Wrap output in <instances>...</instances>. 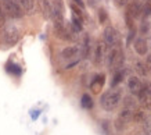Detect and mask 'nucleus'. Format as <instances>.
Listing matches in <instances>:
<instances>
[{
  "label": "nucleus",
  "mask_w": 151,
  "mask_h": 135,
  "mask_svg": "<svg viewBox=\"0 0 151 135\" xmlns=\"http://www.w3.org/2000/svg\"><path fill=\"white\" fill-rule=\"evenodd\" d=\"M122 100V91L119 88H111L101 95L100 105L105 112H114Z\"/></svg>",
  "instance_id": "f257e3e1"
},
{
  "label": "nucleus",
  "mask_w": 151,
  "mask_h": 135,
  "mask_svg": "<svg viewBox=\"0 0 151 135\" xmlns=\"http://www.w3.org/2000/svg\"><path fill=\"white\" fill-rule=\"evenodd\" d=\"M124 61H125V54L122 49L119 47H114L111 53L108 54V59H107V64H108V68L111 71H119L122 70L124 67Z\"/></svg>",
  "instance_id": "f03ea898"
},
{
  "label": "nucleus",
  "mask_w": 151,
  "mask_h": 135,
  "mask_svg": "<svg viewBox=\"0 0 151 135\" xmlns=\"http://www.w3.org/2000/svg\"><path fill=\"white\" fill-rule=\"evenodd\" d=\"M3 41L6 45L13 46L19 41V31L13 24H6L3 27Z\"/></svg>",
  "instance_id": "7ed1b4c3"
},
{
  "label": "nucleus",
  "mask_w": 151,
  "mask_h": 135,
  "mask_svg": "<svg viewBox=\"0 0 151 135\" xmlns=\"http://www.w3.org/2000/svg\"><path fill=\"white\" fill-rule=\"evenodd\" d=\"M1 3L4 6V10L7 15H10L11 18H22V7L15 1V0H1Z\"/></svg>",
  "instance_id": "20e7f679"
},
{
  "label": "nucleus",
  "mask_w": 151,
  "mask_h": 135,
  "mask_svg": "<svg viewBox=\"0 0 151 135\" xmlns=\"http://www.w3.org/2000/svg\"><path fill=\"white\" fill-rule=\"evenodd\" d=\"M103 38H104V42L107 43V46L116 47L119 45V32L114 27H105Z\"/></svg>",
  "instance_id": "39448f33"
},
{
  "label": "nucleus",
  "mask_w": 151,
  "mask_h": 135,
  "mask_svg": "<svg viewBox=\"0 0 151 135\" xmlns=\"http://www.w3.org/2000/svg\"><path fill=\"white\" fill-rule=\"evenodd\" d=\"M133 114H134V112H133L132 109H129V107H125L124 110L119 113L118 118H116V121H115V127H116L118 130H122V127L126 126L129 121L133 120Z\"/></svg>",
  "instance_id": "423d86ee"
},
{
  "label": "nucleus",
  "mask_w": 151,
  "mask_h": 135,
  "mask_svg": "<svg viewBox=\"0 0 151 135\" xmlns=\"http://www.w3.org/2000/svg\"><path fill=\"white\" fill-rule=\"evenodd\" d=\"M105 42H99L96 43V47H94V53H93V63L96 67H100L104 61V57H105Z\"/></svg>",
  "instance_id": "0eeeda50"
},
{
  "label": "nucleus",
  "mask_w": 151,
  "mask_h": 135,
  "mask_svg": "<svg viewBox=\"0 0 151 135\" xmlns=\"http://www.w3.org/2000/svg\"><path fill=\"white\" fill-rule=\"evenodd\" d=\"M133 47H134V52L137 53L139 56H146L147 52H148V43H147L146 38L139 36L134 39L133 42Z\"/></svg>",
  "instance_id": "6e6552de"
},
{
  "label": "nucleus",
  "mask_w": 151,
  "mask_h": 135,
  "mask_svg": "<svg viewBox=\"0 0 151 135\" xmlns=\"http://www.w3.org/2000/svg\"><path fill=\"white\" fill-rule=\"evenodd\" d=\"M137 98H139V102L143 103V105H148V103H150V100H151V82L143 84V88H142V91L139 92Z\"/></svg>",
  "instance_id": "1a4fd4ad"
},
{
  "label": "nucleus",
  "mask_w": 151,
  "mask_h": 135,
  "mask_svg": "<svg viewBox=\"0 0 151 135\" xmlns=\"http://www.w3.org/2000/svg\"><path fill=\"white\" fill-rule=\"evenodd\" d=\"M39 6H40V10H42V13H43V17H45V18L46 20L53 18L54 7H53L50 0H39Z\"/></svg>",
  "instance_id": "9d476101"
},
{
  "label": "nucleus",
  "mask_w": 151,
  "mask_h": 135,
  "mask_svg": "<svg viewBox=\"0 0 151 135\" xmlns=\"http://www.w3.org/2000/svg\"><path fill=\"white\" fill-rule=\"evenodd\" d=\"M143 88V82L140 81L139 77H129L128 78V89L130 91V93L133 95H139V92L142 91Z\"/></svg>",
  "instance_id": "9b49d317"
},
{
  "label": "nucleus",
  "mask_w": 151,
  "mask_h": 135,
  "mask_svg": "<svg viewBox=\"0 0 151 135\" xmlns=\"http://www.w3.org/2000/svg\"><path fill=\"white\" fill-rule=\"evenodd\" d=\"M142 13H143V7L139 1H132V3H129L128 7H126V14H129L134 20L139 18Z\"/></svg>",
  "instance_id": "f8f14e48"
},
{
  "label": "nucleus",
  "mask_w": 151,
  "mask_h": 135,
  "mask_svg": "<svg viewBox=\"0 0 151 135\" xmlns=\"http://www.w3.org/2000/svg\"><path fill=\"white\" fill-rule=\"evenodd\" d=\"M105 84V75L104 74H97L94 75V78L92 79V82H90V88L94 93H99L103 89Z\"/></svg>",
  "instance_id": "ddd939ff"
},
{
  "label": "nucleus",
  "mask_w": 151,
  "mask_h": 135,
  "mask_svg": "<svg viewBox=\"0 0 151 135\" xmlns=\"http://www.w3.org/2000/svg\"><path fill=\"white\" fill-rule=\"evenodd\" d=\"M79 52H81V49L78 46H67L61 52V57L65 59V60H71L73 57H76V54H78Z\"/></svg>",
  "instance_id": "4468645a"
},
{
  "label": "nucleus",
  "mask_w": 151,
  "mask_h": 135,
  "mask_svg": "<svg viewBox=\"0 0 151 135\" xmlns=\"http://www.w3.org/2000/svg\"><path fill=\"white\" fill-rule=\"evenodd\" d=\"M81 54H82V59H87L89 54H90V38H89V35H85V38H83Z\"/></svg>",
  "instance_id": "2eb2a0df"
},
{
  "label": "nucleus",
  "mask_w": 151,
  "mask_h": 135,
  "mask_svg": "<svg viewBox=\"0 0 151 135\" xmlns=\"http://www.w3.org/2000/svg\"><path fill=\"white\" fill-rule=\"evenodd\" d=\"M15 1H17L27 13H29V14H31L33 11V9H35V0H15Z\"/></svg>",
  "instance_id": "dca6fc26"
},
{
  "label": "nucleus",
  "mask_w": 151,
  "mask_h": 135,
  "mask_svg": "<svg viewBox=\"0 0 151 135\" xmlns=\"http://www.w3.org/2000/svg\"><path fill=\"white\" fill-rule=\"evenodd\" d=\"M134 70L137 71L139 75H142V77H146V75H148V68H147L146 63H142V61H136L134 63Z\"/></svg>",
  "instance_id": "f3484780"
},
{
  "label": "nucleus",
  "mask_w": 151,
  "mask_h": 135,
  "mask_svg": "<svg viewBox=\"0 0 151 135\" xmlns=\"http://www.w3.org/2000/svg\"><path fill=\"white\" fill-rule=\"evenodd\" d=\"M124 77H125V70L124 68L119 70V71H115L114 77H112V81H111V88H115V86L124 79Z\"/></svg>",
  "instance_id": "a211bd4d"
},
{
  "label": "nucleus",
  "mask_w": 151,
  "mask_h": 135,
  "mask_svg": "<svg viewBox=\"0 0 151 135\" xmlns=\"http://www.w3.org/2000/svg\"><path fill=\"white\" fill-rule=\"evenodd\" d=\"M81 106L83 107V109H86V110H90L93 107V99L90 95H87V93H85V95H82V99H81Z\"/></svg>",
  "instance_id": "6ab92c4d"
},
{
  "label": "nucleus",
  "mask_w": 151,
  "mask_h": 135,
  "mask_svg": "<svg viewBox=\"0 0 151 135\" xmlns=\"http://www.w3.org/2000/svg\"><path fill=\"white\" fill-rule=\"evenodd\" d=\"M50 1L55 11H60V13L64 14V3H63V0H50Z\"/></svg>",
  "instance_id": "aec40b11"
},
{
  "label": "nucleus",
  "mask_w": 151,
  "mask_h": 135,
  "mask_svg": "<svg viewBox=\"0 0 151 135\" xmlns=\"http://www.w3.org/2000/svg\"><path fill=\"white\" fill-rule=\"evenodd\" d=\"M143 126L146 130L147 135H151V114H146V118L143 121Z\"/></svg>",
  "instance_id": "412c9836"
},
{
  "label": "nucleus",
  "mask_w": 151,
  "mask_h": 135,
  "mask_svg": "<svg viewBox=\"0 0 151 135\" xmlns=\"http://www.w3.org/2000/svg\"><path fill=\"white\" fill-rule=\"evenodd\" d=\"M7 70L10 71V73H13V74L15 75H21V73H22V70L19 68L17 64H11V63H9L7 64Z\"/></svg>",
  "instance_id": "4be33fe9"
},
{
  "label": "nucleus",
  "mask_w": 151,
  "mask_h": 135,
  "mask_svg": "<svg viewBox=\"0 0 151 135\" xmlns=\"http://www.w3.org/2000/svg\"><path fill=\"white\" fill-rule=\"evenodd\" d=\"M143 15L144 17L151 15V0H146V3L143 6Z\"/></svg>",
  "instance_id": "5701e85b"
},
{
  "label": "nucleus",
  "mask_w": 151,
  "mask_h": 135,
  "mask_svg": "<svg viewBox=\"0 0 151 135\" xmlns=\"http://www.w3.org/2000/svg\"><path fill=\"white\" fill-rule=\"evenodd\" d=\"M107 20H108V14H107V11H105L104 9H100L99 10V21H100V24H104Z\"/></svg>",
  "instance_id": "b1692460"
},
{
  "label": "nucleus",
  "mask_w": 151,
  "mask_h": 135,
  "mask_svg": "<svg viewBox=\"0 0 151 135\" xmlns=\"http://www.w3.org/2000/svg\"><path fill=\"white\" fill-rule=\"evenodd\" d=\"M73 4H76L78 7H81L82 10H85V3H83L82 0H73Z\"/></svg>",
  "instance_id": "393cba45"
},
{
  "label": "nucleus",
  "mask_w": 151,
  "mask_h": 135,
  "mask_svg": "<svg viewBox=\"0 0 151 135\" xmlns=\"http://www.w3.org/2000/svg\"><path fill=\"white\" fill-rule=\"evenodd\" d=\"M115 1H116V4L118 6H126L130 0H115Z\"/></svg>",
  "instance_id": "a878e982"
},
{
  "label": "nucleus",
  "mask_w": 151,
  "mask_h": 135,
  "mask_svg": "<svg viewBox=\"0 0 151 135\" xmlns=\"http://www.w3.org/2000/svg\"><path fill=\"white\" fill-rule=\"evenodd\" d=\"M146 65H147V68H148V71L151 73V54L148 57H147V60H146Z\"/></svg>",
  "instance_id": "bb28decb"
},
{
  "label": "nucleus",
  "mask_w": 151,
  "mask_h": 135,
  "mask_svg": "<svg viewBox=\"0 0 151 135\" xmlns=\"http://www.w3.org/2000/svg\"><path fill=\"white\" fill-rule=\"evenodd\" d=\"M148 28H150V25H148L147 22H143V25H142V31H143V33L147 32V31H148Z\"/></svg>",
  "instance_id": "cd10ccee"
},
{
  "label": "nucleus",
  "mask_w": 151,
  "mask_h": 135,
  "mask_svg": "<svg viewBox=\"0 0 151 135\" xmlns=\"http://www.w3.org/2000/svg\"><path fill=\"white\" fill-rule=\"evenodd\" d=\"M37 116H39V112H35V113H33V114H32V117H33V118H36Z\"/></svg>",
  "instance_id": "c85d7f7f"
},
{
  "label": "nucleus",
  "mask_w": 151,
  "mask_h": 135,
  "mask_svg": "<svg viewBox=\"0 0 151 135\" xmlns=\"http://www.w3.org/2000/svg\"><path fill=\"white\" fill-rule=\"evenodd\" d=\"M147 106H148V107H150V109H151V100H150V103H148V105H147Z\"/></svg>",
  "instance_id": "c756f323"
},
{
  "label": "nucleus",
  "mask_w": 151,
  "mask_h": 135,
  "mask_svg": "<svg viewBox=\"0 0 151 135\" xmlns=\"http://www.w3.org/2000/svg\"><path fill=\"white\" fill-rule=\"evenodd\" d=\"M140 1H146V0H140Z\"/></svg>",
  "instance_id": "7c9ffc66"
}]
</instances>
